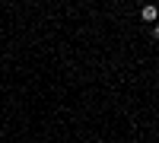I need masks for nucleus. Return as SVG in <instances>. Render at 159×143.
<instances>
[{"instance_id":"f03ea898","label":"nucleus","mask_w":159,"mask_h":143,"mask_svg":"<svg viewBox=\"0 0 159 143\" xmlns=\"http://www.w3.org/2000/svg\"><path fill=\"white\" fill-rule=\"evenodd\" d=\"M153 35H156V38H159V25H153Z\"/></svg>"},{"instance_id":"f257e3e1","label":"nucleus","mask_w":159,"mask_h":143,"mask_svg":"<svg viewBox=\"0 0 159 143\" xmlns=\"http://www.w3.org/2000/svg\"><path fill=\"white\" fill-rule=\"evenodd\" d=\"M156 13H159L156 7H143V10H140V19H143V22H153V19H156Z\"/></svg>"}]
</instances>
